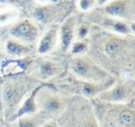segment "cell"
Segmentation results:
<instances>
[{"instance_id":"cell-14","label":"cell","mask_w":135,"mask_h":127,"mask_svg":"<svg viewBox=\"0 0 135 127\" xmlns=\"http://www.w3.org/2000/svg\"><path fill=\"white\" fill-rule=\"evenodd\" d=\"M53 70H54L53 65H51L50 63L43 64V65L41 66V68H40L41 73L44 75V76H50V75H52V73H53Z\"/></svg>"},{"instance_id":"cell-11","label":"cell","mask_w":135,"mask_h":127,"mask_svg":"<svg viewBox=\"0 0 135 127\" xmlns=\"http://www.w3.org/2000/svg\"><path fill=\"white\" fill-rule=\"evenodd\" d=\"M34 96H35V94L31 96V97L26 100V102L24 103V105H23V106L21 107V109L19 110L18 115H22L23 113L33 112V111L36 109V104H35V102H34Z\"/></svg>"},{"instance_id":"cell-19","label":"cell","mask_w":135,"mask_h":127,"mask_svg":"<svg viewBox=\"0 0 135 127\" xmlns=\"http://www.w3.org/2000/svg\"><path fill=\"white\" fill-rule=\"evenodd\" d=\"M85 34H86V28H85V27H81V28L79 29V36H80V37H84Z\"/></svg>"},{"instance_id":"cell-3","label":"cell","mask_w":135,"mask_h":127,"mask_svg":"<svg viewBox=\"0 0 135 127\" xmlns=\"http://www.w3.org/2000/svg\"><path fill=\"white\" fill-rule=\"evenodd\" d=\"M124 44H126V42L121 38H118V37L111 35V37L104 41L103 50L108 56L115 58L118 56L119 52L124 50V48H126Z\"/></svg>"},{"instance_id":"cell-8","label":"cell","mask_w":135,"mask_h":127,"mask_svg":"<svg viewBox=\"0 0 135 127\" xmlns=\"http://www.w3.org/2000/svg\"><path fill=\"white\" fill-rule=\"evenodd\" d=\"M39 103L42 105L41 107L49 110V111H57L61 107V100L59 97L56 96H47L46 99H41L38 98Z\"/></svg>"},{"instance_id":"cell-4","label":"cell","mask_w":135,"mask_h":127,"mask_svg":"<svg viewBox=\"0 0 135 127\" xmlns=\"http://www.w3.org/2000/svg\"><path fill=\"white\" fill-rule=\"evenodd\" d=\"M131 91V89H129L128 86L124 85H120L117 86L116 88H114L111 92H107L103 96L101 94V99L104 100H109V101H124L127 98V96H129V92Z\"/></svg>"},{"instance_id":"cell-7","label":"cell","mask_w":135,"mask_h":127,"mask_svg":"<svg viewBox=\"0 0 135 127\" xmlns=\"http://www.w3.org/2000/svg\"><path fill=\"white\" fill-rule=\"evenodd\" d=\"M56 41V29H50L41 39L40 45H39V52H46L51 48H53Z\"/></svg>"},{"instance_id":"cell-12","label":"cell","mask_w":135,"mask_h":127,"mask_svg":"<svg viewBox=\"0 0 135 127\" xmlns=\"http://www.w3.org/2000/svg\"><path fill=\"white\" fill-rule=\"evenodd\" d=\"M19 127H36V121L32 118L21 119L19 122Z\"/></svg>"},{"instance_id":"cell-17","label":"cell","mask_w":135,"mask_h":127,"mask_svg":"<svg viewBox=\"0 0 135 127\" xmlns=\"http://www.w3.org/2000/svg\"><path fill=\"white\" fill-rule=\"evenodd\" d=\"M84 47H85V45L82 44V43H79V42L78 43H75L74 44V47H73V52H79V51L83 50Z\"/></svg>"},{"instance_id":"cell-22","label":"cell","mask_w":135,"mask_h":127,"mask_svg":"<svg viewBox=\"0 0 135 127\" xmlns=\"http://www.w3.org/2000/svg\"><path fill=\"white\" fill-rule=\"evenodd\" d=\"M53 1H57V0H53Z\"/></svg>"},{"instance_id":"cell-21","label":"cell","mask_w":135,"mask_h":127,"mask_svg":"<svg viewBox=\"0 0 135 127\" xmlns=\"http://www.w3.org/2000/svg\"><path fill=\"white\" fill-rule=\"evenodd\" d=\"M45 127H54V126H52V125H46Z\"/></svg>"},{"instance_id":"cell-16","label":"cell","mask_w":135,"mask_h":127,"mask_svg":"<svg viewBox=\"0 0 135 127\" xmlns=\"http://www.w3.org/2000/svg\"><path fill=\"white\" fill-rule=\"evenodd\" d=\"M83 93L84 94H88V96H91V94L95 93V87L93 85L85 84V86L83 87Z\"/></svg>"},{"instance_id":"cell-20","label":"cell","mask_w":135,"mask_h":127,"mask_svg":"<svg viewBox=\"0 0 135 127\" xmlns=\"http://www.w3.org/2000/svg\"><path fill=\"white\" fill-rule=\"evenodd\" d=\"M107 1H109V0H98V4H103V3H105Z\"/></svg>"},{"instance_id":"cell-2","label":"cell","mask_w":135,"mask_h":127,"mask_svg":"<svg viewBox=\"0 0 135 127\" xmlns=\"http://www.w3.org/2000/svg\"><path fill=\"white\" fill-rule=\"evenodd\" d=\"M105 12L112 16L128 18L133 16V0H115L105 6Z\"/></svg>"},{"instance_id":"cell-10","label":"cell","mask_w":135,"mask_h":127,"mask_svg":"<svg viewBox=\"0 0 135 127\" xmlns=\"http://www.w3.org/2000/svg\"><path fill=\"white\" fill-rule=\"evenodd\" d=\"M52 9L51 7H47V6H43V7H40L38 8L36 12H35V17L41 21V22H49L51 19H52Z\"/></svg>"},{"instance_id":"cell-15","label":"cell","mask_w":135,"mask_h":127,"mask_svg":"<svg viewBox=\"0 0 135 127\" xmlns=\"http://www.w3.org/2000/svg\"><path fill=\"white\" fill-rule=\"evenodd\" d=\"M94 2H95V0H80L79 5H80V7L82 9H88L91 6H93Z\"/></svg>"},{"instance_id":"cell-5","label":"cell","mask_w":135,"mask_h":127,"mask_svg":"<svg viewBox=\"0 0 135 127\" xmlns=\"http://www.w3.org/2000/svg\"><path fill=\"white\" fill-rule=\"evenodd\" d=\"M73 28H74V22L73 18H70L65 21V23L61 27V43H62V49L65 50L69 45L72 42L73 39Z\"/></svg>"},{"instance_id":"cell-1","label":"cell","mask_w":135,"mask_h":127,"mask_svg":"<svg viewBox=\"0 0 135 127\" xmlns=\"http://www.w3.org/2000/svg\"><path fill=\"white\" fill-rule=\"evenodd\" d=\"M11 34L15 38H18L23 41L32 42L36 39V37L38 35V29L34 23H32L28 20H25V21L20 22L17 25H15L12 28Z\"/></svg>"},{"instance_id":"cell-9","label":"cell","mask_w":135,"mask_h":127,"mask_svg":"<svg viewBox=\"0 0 135 127\" xmlns=\"http://www.w3.org/2000/svg\"><path fill=\"white\" fill-rule=\"evenodd\" d=\"M6 49H7L8 54L14 55V56H21V55H24L28 51V49L25 46H23V45H21L17 42H14V41L7 42Z\"/></svg>"},{"instance_id":"cell-13","label":"cell","mask_w":135,"mask_h":127,"mask_svg":"<svg viewBox=\"0 0 135 127\" xmlns=\"http://www.w3.org/2000/svg\"><path fill=\"white\" fill-rule=\"evenodd\" d=\"M113 28H114V30H116L118 33H121V34L129 33V27L123 22H115L113 24Z\"/></svg>"},{"instance_id":"cell-6","label":"cell","mask_w":135,"mask_h":127,"mask_svg":"<svg viewBox=\"0 0 135 127\" xmlns=\"http://www.w3.org/2000/svg\"><path fill=\"white\" fill-rule=\"evenodd\" d=\"M72 68L77 75L81 77H84V78H90L91 76L94 77V72H92L91 64L83 59H78L75 62H73Z\"/></svg>"},{"instance_id":"cell-18","label":"cell","mask_w":135,"mask_h":127,"mask_svg":"<svg viewBox=\"0 0 135 127\" xmlns=\"http://www.w3.org/2000/svg\"><path fill=\"white\" fill-rule=\"evenodd\" d=\"M0 2H3V3H20V0H0Z\"/></svg>"}]
</instances>
